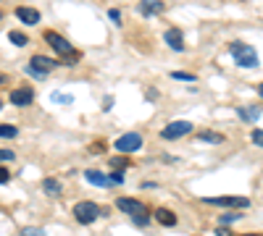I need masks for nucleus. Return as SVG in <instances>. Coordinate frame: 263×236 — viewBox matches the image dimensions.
I'll return each instance as SVG.
<instances>
[{
    "label": "nucleus",
    "mask_w": 263,
    "mask_h": 236,
    "mask_svg": "<svg viewBox=\"0 0 263 236\" xmlns=\"http://www.w3.org/2000/svg\"><path fill=\"white\" fill-rule=\"evenodd\" d=\"M45 42L58 53V55H63V60L66 63H77L79 60V53L74 50V45L69 39H66L63 34H58V32H45Z\"/></svg>",
    "instance_id": "obj_1"
},
{
    "label": "nucleus",
    "mask_w": 263,
    "mask_h": 236,
    "mask_svg": "<svg viewBox=\"0 0 263 236\" xmlns=\"http://www.w3.org/2000/svg\"><path fill=\"white\" fill-rule=\"evenodd\" d=\"M229 53L237 60L239 69H255L258 66V53L253 50V45H245V42H232Z\"/></svg>",
    "instance_id": "obj_2"
},
{
    "label": "nucleus",
    "mask_w": 263,
    "mask_h": 236,
    "mask_svg": "<svg viewBox=\"0 0 263 236\" xmlns=\"http://www.w3.org/2000/svg\"><path fill=\"white\" fill-rule=\"evenodd\" d=\"M103 216H105V210H103L100 205L90 202V200H84V202H77V205H74V218H77L79 223H84V226L95 223V221L103 218Z\"/></svg>",
    "instance_id": "obj_3"
},
{
    "label": "nucleus",
    "mask_w": 263,
    "mask_h": 236,
    "mask_svg": "<svg viewBox=\"0 0 263 236\" xmlns=\"http://www.w3.org/2000/svg\"><path fill=\"white\" fill-rule=\"evenodd\" d=\"M192 132V123L190 121H171L163 132H161V139H166V142H174V139H182V137H187Z\"/></svg>",
    "instance_id": "obj_4"
},
{
    "label": "nucleus",
    "mask_w": 263,
    "mask_h": 236,
    "mask_svg": "<svg viewBox=\"0 0 263 236\" xmlns=\"http://www.w3.org/2000/svg\"><path fill=\"white\" fill-rule=\"evenodd\" d=\"M121 155H132V153H137V149L142 147V137L137 134V132H129V134H124V137H119L116 139V144H114Z\"/></svg>",
    "instance_id": "obj_5"
},
{
    "label": "nucleus",
    "mask_w": 263,
    "mask_h": 236,
    "mask_svg": "<svg viewBox=\"0 0 263 236\" xmlns=\"http://www.w3.org/2000/svg\"><path fill=\"white\" fill-rule=\"evenodd\" d=\"M116 207H119L121 212H126V216H132V218L147 216V207H145L140 200H135V197H119V200H116Z\"/></svg>",
    "instance_id": "obj_6"
},
{
    "label": "nucleus",
    "mask_w": 263,
    "mask_h": 236,
    "mask_svg": "<svg viewBox=\"0 0 263 236\" xmlns=\"http://www.w3.org/2000/svg\"><path fill=\"white\" fill-rule=\"evenodd\" d=\"M58 66H61V63L53 60V58H48V55H32V60H29V69L37 71V74H42V76H48V74L55 71Z\"/></svg>",
    "instance_id": "obj_7"
},
{
    "label": "nucleus",
    "mask_w": 263,
    "mask_h": 236,
    "mask_svg": "<svg viewBox=\"0 0 263 236\" xmlns=\"http://www.w3.org/2000/svg\"><path fill=\"white\" fill-rule=\"evenodd\" d=\"M203 202L213 207H250L248 197H203Z\"/></svg>",
    "instance_id": "obj_8"
},
{
    "label": "nucleus",
    "mask_w": 263,
    "mask_h": 236,
    "mask_svg": "<svg viewBox=\"0 0 263 236\" xmlns=\"http://www.w3.org/2000/svg\"><path fill=\"white\" fill-rule=\"evenodd\" d=\"M16 18L27 27H34V24H40V11L29 8V6H21V8H16Z\"/></svg>",
    "instance_id": "obj_9"
},
{
    "label": "nucleus",
    "mask_w": 263,
    "mask_h": 236,
    "mask_svg": "<svg viewBox=\"0 0 263 236\" xmlns=\"http://www.w3.org/2000/svg\"><path fill=\"white\" fill-rule=\"evenodd\" d=\"M11 102H13V105H18V108H27V105H32V102H34V92H32L29 87L13 90V92H11Z\"/></svg>",
    "instance_id": "obj_10"
},
{
    "label": "nucleus",
    "mask_w": 263,
    "mask_h": 236,
    "mask_svg": "<svg viewBox=\"0 0 263 236\" xmlns=\"http://www.w3.org/2000/svg\"><path fill=\"white\" fill-rule=\"evenodd\" d=\"M163 39H166V45H168L171 50H177V53L184 50V34H182V29H166Z\"/></svg>",
    "instance_id": "obj_11"
},
{
    "label": "nucleus",
    "mask_w": 263,
    "mask_h": 236,
    "mask_svg": "<svg viewBox=\"0 0 263 236\" xmlns=\"http://www.w3.org/2000/svg\"><path fill=\"white\" fill-rule=\"evenodd\" d=\"M237 116L242 118V121H248V123H255L260 118V108H258V105H239Z\"/></svg>",
    "instance_id": "obj_12"
},
{
    "label": "nucleus",
    "mask_w": 263,
    "mask_h": 236,
    "mask_svg": "<svg viewBox=\"0 0 263 236\" xmlns=\"http://www.w3.org/2000/svg\"><path fill=\"white\" fill-rule=\"evenodd\" d=\"M153 218H156L161 226H174V223H177V212L168 210V207H158L156 212H153Z\"/></svg>",
    "instance_id": "obj_13"
},
{
    "label": "nucleus",
    "mask_w": 263,
    "mask_h": 236,
    "mask_svg": "<svg viewBox=\"0 0 263 236\" xmlns=\"http://www.w3.org/2000/svg\"><path fill=\"white\" fill-rule=\"evenodd\" d=\"M84 179L90 181V184H95V186H103V189L111 186V179H108L103 170H92V168H90V170H84Z\"/></svg>",
    "instance_id": "obj_14"
},
{
    "label": "nucleus",
    "mask_w": 263,
    "mask_h": 236,
    "mask_svg": "<svg viewBox=\"0 0 263 236\" xmlns=\"http://www.w3.org/2000/svg\"><path fill=\"white\" fill-rule=\"evenodd\" d=\"M161 11H163L161 0H147V3L140 6V13H142V16H156V13H161Z\"/></svg>",
    "instance_id": "obj_15"
},
{
    "label": "nucleus",
    "mask_w": 263,
    "mask_h": 236,
    "mask_svg": "<svg viewBox=\"0 0 263 236\" xmlns=\"http://www.w3.org/2000/svg\"><path fill=\"white\" fill-rule=\"evenodd\" d=\"M42 191H45V195H50V197H58L61 191H63V186H61L58 179H45V181H42Z\"/></svg>",
    "instance_id": "obj_16"
},
{
    "label": "nucleus",
    "mask_w": 263,
    "mask_h": 236,
    "mask_svg": "<svg viewBox=\"0 0 263 236\" xmlns=\"http://www.w3.org/2000/svg\"><path fill=\"white\" fill-rule=\"evenodd\" d=\"M18 137V128L13 123H0V139H16Z\"/></svg>",
    "instance_id": "obj_17"
},
{
    "label": "nucleus",
    "mask_w": 263,
    "mask_h": 236,
    "mask_svg": "<svg viewBox=\"0 0 263 236\" xmlns=\"http://www.w3.org/2000/svg\"><path fill=\"white\" fill-rule=\"evenodd\" d=\"M8 39L13 42V45H18V48H24V45H29V37H27L24 32H18V29H13V32L8 34Z\"/></svg>",
    "instance_id": "obj_18"
},
{
    "label": "nucleus",
    "mask_w": 263,
    "mask_h": 236,
    "mask_svg": "<svg viewBox=\"0 0 263 236\" xmlns=\"http://www.w3.org/2000/svg\"><path fill=\"white\" fill-rule=\"evenodd\" d=\"M108 165H111L114 170H119V174H121V170L129 165V158H126V155H121V158H111V160H108Z\"/></svg>",
    "instance_id": "obj_19"
},
{
    "label": "nucleus",
    "mask_w": 263,
    "mask_h": 236,
    "mask_svg": "<svg viewBox=\"0 0 263 236\" xmlns=\"http://www.w3.org/2000/svg\"><path fill=\"white\" fill-rule=\"evenodd\" d=\"M50 100H53L55 105H71V102H74V97H71V95H63V92H53V95H50Z\"/></svg>",
    "instance_id": "obj_20"
},
{
    "label": "nucleus",
    "mask_w": 263,
    "mask_h": 236,
    "mask_svg": "<svg viewBox=\"0 0 263 236\" xmlns=\"http://www.w3.org/2000/svg\"><path fill=\"white\" fill-rule=\"evenodd\" d=\"M200 142H211V144H221V142H224V137H221V134H213V132H203V134H200Z\"/></svg>",
    "instance_id": "obj_21"
},
{
    "label": "nucleus",
    "mask_w": 263,
    "mask_h": 236,
    "mask_svg": "<svg viewBox=\"0 0 263 236\" xmlns=\"http://www.w3.org/2000/svg\"><path fill=\"white\" fill-rule=\"evenodd\" d=\"M21 236H45V231L37 228V226H24L21 228Z\"/></svg>",
    "instance_id": "obj_22"
},
{
    "label": "nucleus",
    "mask_w": 263,
    "mask_h": 236,
    "mask_svg": "<svg viewBox=\"0 0 263 236\" xmlns=\"http://www.w3.org/2000/svg\"><path fill=\"white\" fill-rule=\"evenodd\" d=\"M171 79H177V81H195V74H187V71H174Z\"/></svg>",
    "instance_id": "obj_23"
},
{
    "label": "nucleus",
    "mask_w": 263,
    "mask_h": 236,
    "mask_svg": "<svg viewBox=\"0 0 263 236\" xmlns=\"http://www.w3.org/2000/svg\"><path fill=\"white\" fill-rule=\"evenodd\" d=\"M250 139H253V144L263 147V128H253V132H250Z\"/></svg>",
    "instance_id": "obj_24"
},
{
    "label": "nucleus",
    "mask_w": 263,
    "mask_h": 236,
    "mask_svg": "<svg viewBox=\"0 0 263 236\" xmlns=\"http://www.w3.org/2000/svg\"><path fill=\"white\" fill-rule=\"evenodd\" d=\"M234 221H239V212H227V216H221V228L234 223Z\"/></svg>",
    "instance_id": "obj_25"
},
{
    "label": "nucleus",
    "mask_w": 263,
    "mask_h": 236,
    "mask_svg": "<svg viewBox=\"0 0 263 236\" xmlns=\"http://www.w3.org/2000/svg\"><path fill=\"white\" fill-rule=\"evenodd\" d=\"M13 158H16L13 149H0V163H8V160H13Z\"/></svg>",
    "instance_id": "obj_26"
},
{
    "label": "nucleus",
    "mask_w": 263,
    "mask_h": 236,
    "mask_svg": "<svg viewBox=\"0 0 263 236\" xmlns=\"http://www.w3.org/2000/svg\"><path fill=\"white\" fill-rule=\"evenodd\" d=\"M108 179H111V184H124V176L119 174V170H116V174H111Z\"/></svg>",
    "instance_id": "obj_27"
},
{
    "label": "nucleus",
    "mask_w": 263,
    "mask_h": 236,
    "mask_svg": "<svg viewBox=\"0 0 263 236\" xmlns=\"http://www.w3.org/2000/svg\"><path fill=\"white\" fill-rule=\"evenodd\" d=\"M8 179H11V174H8V170H6V168H0V184H6Z\"/></svg>",
    "instance_id": "obj_28"
},
{
    "label": "nucleus",
    "mask_w": 263,
    "mask_h": 236,
    "mask_svg": "<svg viewBox=\"0 0 263 236\" xmlns=\"http://www.w3.org/2000/svg\"><path fill=\"white\" fill-rule=\"evenodd\" d=\"M111 105H114V97H105L103 100V111H111Z\"/></svg>",
    "instance_id": "obj_29"
},
{
    "label": "nucleus",
    "mask_w": 263,
    "mask_h": 236,
    "mask_svg": "<svg viewBox=\"0 0 263 236\" xmlns=\"http://www.w3.org/2000/svg\"><path fill=\"white\" fill-rule=\"evenodd\" d=\"M90 153H95V155H98V153H103V144H100V142H95V144H92V149H90Z\"/></svg>",
    "instance_id": "obj_30"
},
{
    "label": "nucleus",
    "mask_w": 263,
    "mask_h": 236,
    "mask_svg": "<svg viewBox=\"0 0 263 236\" xmlns=\"http://www.w3.org/2000/svg\"><path fill=\"white\" fill-rule=\"evenodd\" d=\"M135 223H137V226H145V223H147V216H137Z\"/></svg>",
    "instance_id": "obj_31"
},
{
    "label": "nucleus",
    "mask_w": 263,
    "mask_h": 236,
    "mask_svg": "<svg viewBox=\"0 0 263 236\" xmlns=\"http://www.w3.org/2000/svg\"><path fill=\"white\" fill-rule=\"evenodd\" d=\"M216 233H218V236H232V233H229V231H227V228H218V231H216Z\"/></svg>",
    "instance_id": "obj_32"
},
{
    "label": "nucleus",
    "mask_w": 263,
    "mask_h": 236,
    "mask_svg": "<svg viewBox=\"0 0 263 236\" xmlns=\"http://www.w3.org/2000/svg\"><path fill=\"white\" fill-rule=\"evenodd\" d=\"M258 95L263 97V84H258Z\"/></svg>",
    "instance_id": "obj_33"
},
{
    "label": "nucleus",
    "mask_w": 263,
    "mask_h": 236,
    "mask_svg": "<svg viewBox=\"0 0 263 236\" xmlns=\"http://www.w3.org/2000/svg\"><path fill=\"white\" fill-rule=\"evenodd\" d=\"M242 236H263V233H242Z\"/></svg>",
    "instance_id": "obj_34"
},
{
    "label": "nucleus",
    "mask_w": 263,
    "mask_h": 236,
    "mask_svg": "<svg viewBox=\"0 0 263 236\" xmlns=\"http://www.w3.org/2000/svg\"><path fill=\"white\" fill-rule=\"evenodd\" d=\"M6 81V74H0V84H3Z\"/></svg>",
    "instance_id": "obj_35"
},
{
    "label": "nucleus",
    "mask_w": 263,
    "mask_h": 236,
    "mask_svg": "<svg viewBox=\"0 0 263 236\" xmlns=\"http://www.w3.org/2000/svg\"><path fill=\"white\" fill-rule=\"evenodd\" d=\"M0 21H3V11H0Z\"/></svg>",
    "instance_id": "obj_36"
},
{
    "label": "nucleus",
    "mask_w": 263,
    "mask_h": 236,
    "mask_svg": "<svg viewBox=\"0 0 263 236\" xmlns=\"http://www.w3.org/2000/svg\"><path fill=\"white\" fill-rule=\"evenodd\" d=\"M0 108H3V100H0Z\"/></svg>",
    "instance_id": "obj_37"
}]
</instances>
